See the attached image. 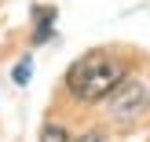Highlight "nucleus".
<instances>
[{
    "label": "nucleus",
    "mask_w": 150,
    "mask_h": 142,
    "mask_svg": "<svg viewBox=\"0 0 150 142\" xmlns=\"http://www.w3.org/2000/svg\"><path fill=\"white\" fill-rule=\"evenodd\" d=\"M125 84V62L114 58L110 51H88L84 58L73 62L66 73V87L81 102H103Z\"/></svg>",
    "instance_id": "f257e3e1"
},
{
    "label": "nucleus",
    "mask_w": 150,
    "mask_h": 142,
    "mask_svg": "<svg viewBox=\"0 0 150 142\" xmlns=\"http://www.w3.org/2000/svg\"><path fill=\"white\" fill-rule=\"evenodd\" d=\"M146 102H150V95H146L143 84H121L114 95H110V109H114L117 120H132V117H139L146 109Z\"/></svg>",
    "instance_id": "f03ea898"
},
{
    "label": "nucleus",
    "mask_w": 150,
    "mask_h": 142,
    "mask_svg": "<svg viewBox=\"0 0 150 142\" xmlns=\"http://www.w3.org/2000/svg\"><path fill=\"white\" fill-rule=\"evenodd\" d=\"M40 142H70V139H66V128H62V124H48L44 135H40Z\"/></svg>",
    "instance_id": "7ed1b4c3"
},
{
    "label": "nucleus",
    "mask_w": 150,
    "mask_h": 142,
    "mask_svg": "<svg viewBox=\"0 0 150 142\" xmlns=\"http://www.w3.org/2000/svg\"><path fill=\"white\" fill-rule=\"evenodd\" d=\"M15 80H18V84H26V80H29V58H26V62H18V73H15Z\"/></svg>",
    "instance_id": "20e7f679"
},
{
    "label": "nucleus",
    "mask_w": 150,
    "mask_h": 142,
    "mask_svg": "<svg viewBox=\"0 0 150 142\" xmlns=\"http://www.w3.org/2000/svg\"><path fill=\"white\" fill-rule=\"evenodd\" d=\"M73 142H106V139H103L99 131H84V135H81V139H73Z\"/></svg>",
    "instance_id": "39448f33"
}]
</instances>
